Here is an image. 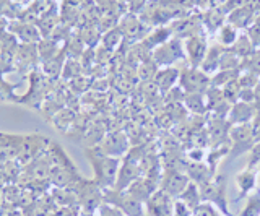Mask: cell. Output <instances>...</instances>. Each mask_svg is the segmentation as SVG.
<instances>
[{"label":"cell","instance_id":"cell-29","mask_svg":"<svg viewBox=\"0 0 260 216\" xmlns=\"http://www.w3.org/2000/svg\"><path fill=\"white\" fill-rule=\"evenodd\" d=\"M122 38H124V34H122V31L119 28H111V29H108V33L103 36L104 49L114 51L122 43Z\"/></svg>","mask_w":260,"mask_h":216},{"label":"cell","instance_id":"cell-23","mask_svg":"<svg viewBox=\"0 0 260 216\" xmlns=\"http://www.w3.org/2000/svg\"><path fill=\"white\" fill-rule=\"evenodd\" d=\"M179 200H182L184 203H187L189 205L192 210H195L200 203H202V197H200V189H199V186L195 182H192L190 181V184L189 186L185 187V190L182 192L181 195L177 197Z\"/></svg>","mask_w":260,"mask_h":216},{"label":"cell","instance_id":"cell-27","mask_svg":"<svg viewBox=\"0 0 260 216\" xmlns=\"http://www.w3.org/2000/svg\"><path fill=\"white\" fill-rule=\"evenodd\" d=\"M231 49L239 55L241 59H246L249 54H252L255 49H254V46H252V43H250V39H249V36L246 34V33H242V34H239V38H238V41L234 43V46L231 47Z\"/></svg>","mask_w":260,"mask_h":216},{"label":"cell","instance_id":"cell-32","mask_svg":"<svg viewBox=\"0 0 260 216\" xmlns=\"http://www.w3.org/2000/svg\"><path fill=\"white\" fill-rule=\"evenodd\" d=\"M193 210L182 200L174 198V216H192Z\"/></svg>","mask_w":260,"mask_h":216},{"label":"cell","instance_id":"cell-20","mask_svg":"<svg viewBox=\"0 0 260 216\" xmlns=\"http://www.w3.org/2000/svg\"><path fill=\"white\" fill-rule=\"evenodd\" d=\"M171 36H173V29L171 28H166V26L156 28L143 39V47H146V49L153 52L154 49H158L159 46L168 43L171 39Z\"/></svg>","mask_w":260,"mask_h":216},{"label":"cell","instance_id":"cell-15","mask_svg":"<svg viewBox=\"0 0 260 216\" xmlns=\"http://www.w3.org/2000/svg\"><path fill=\"white\" fill-rule=\"evenodd\" d=\"M179 77H181V71L174 67H162L156 71L154 75V83L161 90L162 94H168L171 90L174 88V85L179 82Z\"/></svg>","mask_w":260,"mask_h":216},{"label":"cell","instance_id":"cell-35","mask_svg":"<svg viewBox=\"0 0 260 216\" xmlns=\"http://www.w3.org/2000/svg\"><path fill=\"white\" fill-rule=\"evenodd\" d=\"M57 216H78V214L73 211L72 206H67V208H63L60 213H57Z\"/></svg>","mask_w":260,"mask_h":216},{"label":"cell","instance_id":"cell-22","mask_svg":"<svg viewBox=\"0 0 260 216\" xmlns=\"http://www.w3.org/2000/svg\"><path fill=\"white\" fill-rule=\"evenodd\" d=\"M239 29L233 26L231 23H223L221 26L218 28V43L221 44L223 47H233L234 43L238 41L239 38Z\"/></svg>","mask_w":260,"mask_h":216},{"label":"cell","instance_id":"cell-31","mask_svg":"<svg viewBox=\"0 0 260 216\" xmlns=\"http://www.w3.org/2000/svg\"><path fill=\"white\" fill-rule=\"evenodd\" d=\"M192 216H218L216 210L213 205H210L207 202H202L197 208L193 210V214Z\"/></svg>","mask_w":260,"mask_h":216},{"label":"cell","instance_id":"cell-17","mask_svg":"<svg viewBox=\"0 0 260 216\" xmlns=\"http://www.w3.org/2000/svg\"><path fill=\"white\" fill-rule=\"evenodd\" d=\"M236 186L239 189V200L250 195L257 187V171L254 167H246L236 175Z\"/></svg>","mask_w":260,"mask_h":216},{"label":"cell","instance_id":"cell-24","mask_svg":"<svg viewBox=\"0 0 260 216\" xmlns=\"http://www.w3.org/2000/svg\"><path fill=\"white\" fill-rule=\"evenodd\" d=\"M241 75V68L238 70H219L216 74L211 77V86H216V88H223L228 83L236 82Z\"/></svg>","mask_w":260,"mask_h":216},{"label":"cell","instance_id":"cell-3","mask_svg":"<svg viewBox=\"0 0 260 216\" xmlns=\"http://www.w3.org/2000/svg\"><path fill=\"white\" fill-rule=\"evenodd\" d=\"M255 145L254 127L250 124L233 125L230 130V159L238 158L244 153H250V150Z\"/></svg>","mask_w":260,"mask_h":216},{"label":"cell","instance_id":"cell-37","mask_svg":"<svg viewBox=\"0 0 260 216\" xmlns=\"http://www.w3.org/2000/svg\"><path fill=\"white\" fill-rule=\"evenodd\" d=\"M5 216H23V214H21L20 211H16V210H15V211L12 210V211H8V213H7Z\"/></svg>","mask_w":260,"mask_h":216},{"label":"cell","instance_id":"cell-14","mask_svg":"<svg viewBox=\"0 0 260 216\" xmlns=\"http://www.w3.org/2000/svg\"><path fill=\"white\" fill-rule=\"evenodd\" d=\"M255 7L254 5H246V7H239V9H234L228 15V23H231L233 26H236L239 31L241 29H247L249 26L254 25L255 20Z\"/></svg>","mask_w":260,"mask_h":216},{"label":"cell","instance_id":"cell-28","mask_svg":"<svg viewBox=\"0 0 260 216\" xmlns=\"http://www.w3.org/2000/svg\"><path fill=\"white\" fill-rule=\"evenodd\" d=\"M241 71H250V74H255L260 77V49H255L246 59H242Z\"/></svg>","mask_w":260,"mask_h":216},{"label":"cell","instance_id":"cell-8","mask_svg":"<svg viewBox=\"0 0 260 216\" xmlns=\"http://www.w3.org/2000/svg\"><path fill=\"white\" fill-rule=\"evenodd\" d=\"M94 148L106 156L120 158L128 151V138L124 132H111Z\"/></svg>","mask_w":260,"mask_h":216},{"label":"cell","instance_id":"cell-6","mask_svg":"<svg viewBox=\"0 0 260 216\" xmlns=\"http://www.w3.org/2000/svg\"><path fill=\"white\" fill-rule=\"evenodd\" d=\"M39 63L41 60H39L38 44H20L13 60L15 70L23 75H29L31 71H35L38 68Z\"/></svg>","mask_w":260,"mask_h":216},{"label":"cell","instance_id":"cell-9","mask_svg":"<svg viewBox=\"0 0 260 216\" xmlns=\"http://www.w3.org/2000/svg\"><path fill=\"white\" fill-rule=\"evenodd\" d=\"M208 43L207 38L203 34L190 36L184 39V51H185V60L189 62L190 67H199L202 65L203 59H205L207 51H208Z\"/></svg>","mask_w":260,"mask_h":216},{"label":"cell","instance_id":"cell-34","mask_svg":"<svg viewBox=\"0 0 260 216\" xmlns=\"http://www.w3.org/2000/svg\"><path fill=\"white\" fill-rule=\"evenodd\" d=\"M260 166V141H255L254 148L250 150V158H249V166L247 167H258Z\"/></svg>","mask_w":260,"mask_h":216},{"label":"cell","instance_id":"cell-18","mask_svg":"<svg viewBox=\"0 0 260 216\" xmlns=\"http://www.w3.org/2000/svg\"><path fill=\"white\" fill-rule=\"evenodd\" d=\"M226 47H223L221 44H213L208 47L205 59H203L200 68L205 71L207 75H215L216 71H219V63H221V57Z\"/></svg>","mask_w":260,"mask_h":216},{"label":"cell","instance_id":"cell-7","mask_svg":"<svg viewBox=\"0 0 260 216\" xmlns=\"http://www.w3.org/2000/svg\"><path fill=\"white\" fill-rule=\"evenodd\" d=\"M190 184L189 175L179 167H168L161 175V190H165L173 198H177Z\"/></svg>","mask_w":260,"mask_h":216},{"label":"cell","instance_id":"cell-5","mask_svg":"<svg viewBox=\"0 0 260 216\" xmlns=\"http://www.w3.org/2000/svg\"><path fill=\"white\" fill-rule=\"evenodd\" d=\"M179 83L185 94L189 93H207L211 88V77L199 67H185L181 71Z\"/></svg>","mask_w":260,"mask_h":216},{"label":"cell","instance_id":"cell-25","mask_svg":"<svg viewBox=\"0 0 260 216\" xmlns=\"http://www.w3.org/2000/svg\"><path fill=\"white\" fill-rule=\"evenodd\" d=\"M239 216H260V189H255L249 195L247 203L242 208Z\"/></svg>","mask_w":260,"mask_h":216},{"label":"cell","instance_id":"cell-13","mask_svg":"<svg viewBox=\"0 0 260 216\" xmlns=\"http://www.w3.org/2000/svg\"><path fill=\"white\" fill-rule=\"evenodd\" d=\"M80 179L78 171L70 169V167H52L51 175H49V182L55 189H72Z\"/></svg>","mask_w":260,"mask_h":216},{"label":"cell","instance_id":"cell-33","mask_svg":"<svg viewBox=\"0 0 260 216\" xmlns=\"http://www.w3.org/2000/svg\"><path fill=\"white\" fill-rule=\"evenodd\" d=\"M246 34L249 36L254 49H260V26L258 25H252L246 29Z\"/></svg>","mask_w":260,"mask_h":216},{"label":"cell","instance_id":"cell-36","mask_svg":"<svg viewBox=\"0 0 260 216\" xmlns=\"http://www.w3.org/2000/svg\"><path fill=\"white\" fill-rule=\"evenodd\" d=\"M254 127V135H255V141H260V124L258 125H252Z\"/></svg>","mask_w":260,"mask_h":216},{"label":"cell","instance_id":"cell-2","mask_svg":"<svg viewBox=\"0 0 260 216\" xmlns=\"http://www.w3.org/2000/svg\"><path fill=\"white\" fill-rule=\"evenodd\" d=\"M226 184H228L226 175L218 174L211 181L199 186V189H200L202 202L218 206L226 216H231L230 208H228V202H226Z\"/></svg>","mask_w":260,"mask_h":216},{"label":"cell","instance_id":"cell-4","mask_svg":"<svg viewBox=\"0 0 260 216\" xmlns=\"http://www.w3.org/2000/svg\"><path fill=\"white\" fill-rule=\"evenodd\" d=\"M153 62L156 63L159 68L162 67H173V63L177 60H185V51H184V39L181 38H171L168 43L159 46L158 49H154Z\"/></svg>","mask_w":260,"mask_h":216},{"label":"cell","instance_id":"cell-26","mask_svg":"<svg viewBox=\"0 0 260 216\" xmlns=\"http://www.w3.org/2000/svg\"><path fill=\"white\" fill-rule=\"evenodd\" d=\"M119 29L122 31V34L125 38H130V36H138L140 34V29H142V23L138 21L134 15H128L124 20H122Z\"/></svg>","mask_w":260,"mask_h":216},{"label":"cell","instance_id":"cell-38","mask_svg":"<svg viewBox=\"0 0 260 216\" xmlns=\"http://www.w3.org/2000/svg\"><path fill=\"white\" fill-rule=\"evenodd\" d=\"M252 5L255 7V10H257V12H260V0H254V2H252Z\"/></svg>","mask_w":260,"mask_h":216},{"label":"cell","instance_id":"cell-11","mask_svg":"<svg viewBox=\"0 0 260 216\" xmlns=\"http://www.w3.org/2000/svg\"><path fill=\"white\" fill-rule=\"evenodd\" d=\"M148 216H174V198L165 190L158 189L146 202Z\"/></svg>","mask_w":260,"mask_h":216},{"label":"cell","instance_id":"cell-12","mask_svg":"<svg viewBox=\"0 0 260 216\" xmlns=\"http://www.w3.org/2000/svg\"><path fill=\"white\" fill-rule=\"evenodd\" d=\"M255 114H257L255 104L238 101V102L233 104L231 109H230V113H228V122H230L231 125L250 124L252 121H254Z\"/></svg>","mask_w":260,"mask_h":216},{"label":"cell","instance_id":"cell-30","mask_svg":"<svg viewBox=\"0 0 260 216\" xmlns=\"http://www.w3.org/2000/svg\"><path fill=\"white\" fill-rule=\"evenodd\" d=\"M80 70H81V63L77 59H67V62H65V65H63L62 77L69 80H75L80 77Z\"/></svg>","mask_w":260,"mask_h":216},{"label":"cell","instance_id":"cell-1","mask_svg":"<svg viewBox=\"0 0 260 216\" xmlns=\"http://www.w3.org/2000/svg\"><path fill=\"white\" fill-rule=\"evenodd\" d=\"M86 158L91 163L94 171V181L103 190L114 189L117 182V175L120 169V158H112L100 153L96 148L86 150Z\"/></svg>","mask_w":260,"mask_h":216},{"label":"cell","instance_id":"cell-19","mask_svg":"<svg viewBox=\"0 0 260 216\" xmlns=\"http://www.w3.org/2000/svg\"><path fill=\"white\" fill-rule=\"evenodd\" d=\"M65 62H67V52H65V47H63V51L60 54H57L55 57L41 63V71H43L47 78H51L55 82V80L59 78V75H62Z\"/></svg>","mask_w":260,"mask_h":216},{"label":"cell","instance_id":"cell-21","mask_svg":"<svg viewBox=\"0 0 260 216\" xmlns=\"http://www.w3.org/2000/svg\"><path fill=\"white\" fill-rule=\"evenodd\" d=\"M184 104H185V107L189 109L190 113H193L195 116H203L205 113H208L205 93H189V94H185Z\"/></svg>","mask_w":260,"mask_h":216},{"label":"cell","instance_id":"cell-16","mask_svg":"<svg viewBox=\"0 0 260 216\" xmlns=\"http://www.w3.org/2000/svg\"><path fill=\"white\" fill-rule=\"evenodd\" d=\"M44 156L47 158L49 164H51L52 167H70V169H77L73 161L67 156V153H65L63 148L59 145V143H54V141L49 143Z\"/></svg>","mask_w":260,"mask_h":216},{"label":"cell","instance_id":"cell-10","mask_svg":"<svg viewBox=\"0 0 260 216\" xmlns=\"http://www.w3.org/2000/svg\"><path fill=\"white\" fill-rule=\"evenodd\" d=\"M10 33L18 39L20 44H39L43 34L35 23H28L23 20H12L7 28Z\"/></svg>","mask_w":260,"mask_h":216}]
</instances>
